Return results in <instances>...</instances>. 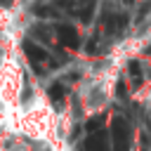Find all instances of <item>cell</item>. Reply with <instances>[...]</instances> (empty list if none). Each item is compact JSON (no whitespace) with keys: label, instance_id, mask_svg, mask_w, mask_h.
I'll return each mask as SVG.
<instances>
[{"label":"cell","instance_id":"obj_1","mask_svg":"<svg viewBox=\"0 0 151 151\" xmlns=\"http://www.w3.org/2000/svg\"><path fill=\"white\" fill-rule=\"evenodd\" d=\"M132 146V130H130V123L120 116L113 118L111 123V149L113 151H130Z\"/></svg>","mask_w":151,"mask_h":151},{"label":"cell","instance_id":"obj_2","mask_svg":"<svg viewBox=\"0 0 151 151\" xmlns=\"http://www.w3.org/2000/svg\"><path fill=\"white\" fill-rule=\"evenodd\" d=\"M61 9H66V12H71L73 17H78L83 24H90L92 21V17H94V7H97V0H59L57 2Z\"/></svg>","mask_w":151,"mask_h":151},{"label":"cell","instance_id":"obj_3","mask_svg":"<svg viewBox=\"0 0 151 151\" xmlns=\"http://www.w3.org/2000/svg\"><path fill=\"white\" fill-rule=\"evenodd\" d=\"M21 47H24V54L28 57V61L33 64V68L40 73V71H42V68H40V64L50 59V57H47V52H45L40 45H35L33 40H24V45H21Z\"/></svg>","mask_w":151,"mask_h":151},{"label":"cell","instance_id":"obj_4","mask_svg":"<svg viewBox=\"0 0 151 151\" xmlns=\"http://www.w3.org/2000/svg\"><path fill=\"white\" fill-rule=\"evenodd\" d=\"M57 38H59V42H61L64 47H68V50H76V47L80 45V35H78L76 26H71V24H59V26H57Z\"/></svg>","mask_w":151,"mask_h":151},{"label":"cell","instance_id":"obj_5","mask_svg":"<svg viewBox=\"0 0 151 151\" xmlns=\"http://www.w3.org/2000/svg\"><path fill=\"white\" fill-rule=\"evenodd\" d=\"M85 151H111V142H109V134L104 130H94L90 132V137L85 139Z\"/></svg>","mask_w":151,"mask_h":151},{"label":"cell","instance_id":"obj_6","mask_svg":"<svg viewBox=\"0 0 151 151\" xmlns=\"http://www.w3.org/2000/svg\"><path fill=\"white\" fill-rule=\"evenodd\" d=\"M125 26H127V17L125 14H111V17H106V31L109 33H120Z\"/></svg>","mask_w":151,"mask_h":151},{"label":"cell","instance_id":"obj_7","mask_svg":"<svg viewBox=\"0 0 151 151\" xmlns=\"http://www.w3.org/2000/svg\"><path fill=\"white\" fill-rule=\"evenodd\" d=\"M64 94H66V90H64V85H61V83H54V85L50 87V99H52V101H57V104H59V101L64 99Z\"/></svg>","mask_w":151,"mask_h":151},{"label":"cell","instance_id":"obj_8","mask_svg":"<svg viewBox=\"0 0 151 151\" xmlns=\"http://www.w3.org/2000/svg\"><path fill=\"white\" fill-rule=\"evenodd\" d=\"M130 76H132V80H134V83H139V80H142V68H139V61H130Z\"/></svg>","mask_w":151,"mask_h":151},{"label":"cell","instance_id":"obj_9","mask_svg":"<svg viewBox=\"0 0 151 151\" xmlns=\"http://www.w3.org/2000/svg\"><path fill=\"white\" fill-rule=\"evenodd\" d=\"M35 14H40V17H54L57 9H54V7H45V5H40V7H35Z\"/></svg>","mask_w":151,"mask_h":151},{"label":"cell","instance_id":"obj_10","mask_svg":"<svg viewBox=\"0 0 151 151\" xmlns=\"http://www.w3.org/2000/svg\"><path fill=\"white\" fill-rule=\"evenodd\" d=\"M99 125H101V118H92V120L87 123V130L94 132V130H99Z\"/></svg>","mask_w":151,"mask_h":151}]
</instances>
